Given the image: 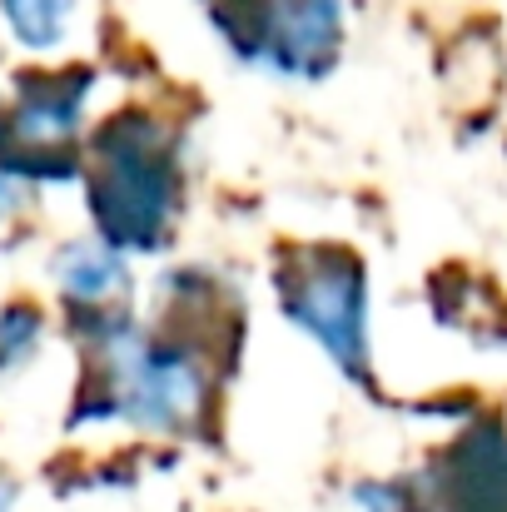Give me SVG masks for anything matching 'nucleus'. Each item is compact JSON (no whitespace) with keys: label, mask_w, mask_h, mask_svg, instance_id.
Segmentation results:
<instances>
[{"label":"nucleus","mask_w":507,"mask_h":512,"mask_svg":"<svg viewBox=\"0 0 507 512\" xmlns=\"http://www.w3.org/2000/svg\"><path fill=\"white\" fill-rule=\"evenodd\" d=\"M95 65H25L0 95V165L25 184H80Z\"/></svg>","instance_id":"nucleus-3"},{"label":"nucleus","mask_w":507,"mask_h":512,"mask_svg":"<svg viewBox=\"0 0 507 512\" xmlns=\"http://www.w3.org/2000/svg\"><path fill=\"white\" fill-rule=\"evenodd\" d=\"M214 35L229 45L234 60L259 65V40H264V0H199Z\"/></svg>","instance_id":"nucleus-10"},{"label":"nucleus","mask_w":507,"mask_h":512,"mask_svg":"<svg viewBox=\"0 0 507 512\" xmlns=\"http://www.w3.org/2000/svg\"><path fill=\"white\" fill-rule=\"evenodd\" d=\"M443 279L453 284V294L443 284H433V314L448 329H463L473 339H507V299L488 274L448 269Z\"/></svg>","instance_id":"nucleus-7"},{"label":"nucleus","mask_w":507,"mask_h":512,"mask_svg":"<svg viewBox=\"0 0 507 512\" xmlns=\"http://www.w3.org/2000/svg\"><path fill=\"white\" fill-rule=\"evenodd\" d=\"M348 40V0H264L259 65L284 80H324Z\"/></svg>","instance_id":"nucleus-5"},{"label":"nucleus","mask_w":507,"mask_h":512,"mask_svg":"<svg viewBox=\"0 0 507 512\" xmlns=\"http://www.w3.org/2000/svg\"><path fill=\"white\" fill-rule=\"evenodd\" d=\"M274 299L284 319L324 348L338 373L378 393L373 334H368V264L348 244H284L274 254Z\"/></svg>","instance_id":"nucleus-2"},{"label":"nucleus","mask_w":507,"mask_h":512,"mask_svg":"<svg viewBox=\"0 0 507 512\" xmlns=\"http://www.w3.org/2000/svg\"><path fill=\"white\" fill-rule=\"evenodd\" d=\"M0 95H5V90H0Z\"/></svg>","instance_id":"nucleus-14"},{"label":"nucleus","mask_w":507,"mask_h":512,"mask_svg":"<svg viewBox=\"0 0 507 512\" xmlns=\"http://www.w3.org/2000/svg\"><path fill=\"white\" fill-rule=\"evenodd\" d=\"M433 512H507V423L468 418L423 468Z\"/></svg>","instance_id":"nucleus-4"},{"label":"nucleus","mask_w":507,"mask_h":512,"mask_svg":"<svg viewBox=\"0 0 507 512\" xmlns=\"http://www.w3.org/2000/svg\"><path fill=\"white\" fill-rule=\"evenodd\" d=\"M348 498L358 512H433L423 473L418 478H358Z\"/></svg>","instance_id":"nucleus-11"},{"label":"nucleus","mask_w":507,"mask_h":512,"mask_svg":"<svg viewBox=\"0 0 507 512\" xmlns=\"http://www.w3.org/2000/svg\"><path fill=\"white\" fill-rule=\"evenodd\" d=\"M85 209L100 239L135 254L169 249L189 194V135L155 105L110 110L85 135Z\"/></svg>","instance_id":"nucleus-1"},{"label":"nucleus","mask_w":507,"mask_h":512,"mask_svg":"<svg viewBox=\"0 0 507 512\" xmlns=\"http://www.w3.org/2000/svg\"><path fill=\"white\" fill-rule=\"evenodd\" d=\"M30 204H35V184H25L20 174H10L0 165V229L20 224L30 214Z\"/></svg>","instance_id":"nucleus-12"},{"label":"nucleus","mask_w":507,"mask_h":512,"mask_svg":"<svg viewBox=\"0 0 507 512\" xmlns=\"http://www.w3.org/2000/svg\"><path fill=\"white\" fill-rule=\"evenodd\" d=\"M40 343H45V309L30 299H5L0 304V383L20 373L25 363H35Z\"/></svg>","instance_id":"nucleus-9"},{"label":"nucleus","mask_w":507,"mask_h":512,"mask_svg":"<svg viewBox=\"0 0 507 512\" xmlns=\"http://www.w3.org/2000/svg\"><path fill=\"white\" fill-rule=\"evenodd\" d=\"M50 279L60 289L65 309H110V304H130L135 289V269L130 254L115 249L110 239H100L95 229L80 239H65L50 254Z\"/></svg>","instance_id":"nucleus-6"},{"label":"nucleus","mask_w":507,"mask_h":512,"mask_svg":"<svg viewBox=\"0 0 507 512\" xmlns=\"http://www.w3.org/2000/svg\"><path fill=\"white\" fill-rule=\"evenodd\" d=\"M15 503H20V483L0 468V512H15Z\"/></svg>","instance_id":"nucleus-13"},{"label":"nucleus","mask_w":507,"mask_h":512,"mask_svg":"<svg viewBox=\"0 0 507 512\" xmlns=\"http://www.w3.org/2000/svg\"><path fill=\"white\" fill-rule=\"evenodd\" d=\"M75 15H80V0H0L5 35L35 60L55 55L75 35Z\"/></svg>","instance_id":"nucleus-8"}]
</instances>
